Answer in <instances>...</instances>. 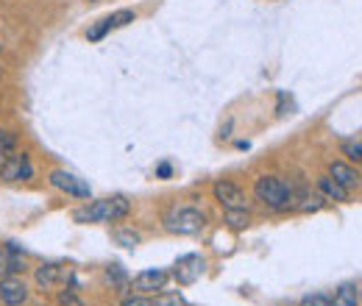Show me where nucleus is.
Segmentation results:
<instances>
[{
  "mask_svg": "<svg viewBox=\"0 0 362 306\" xmlns=\"http://www.w3.org/2000/svg\"><path fill=\"white\" fill-rule=\"evenodd\" d=\"M132 212V204L126 195H109L100 201H92L84 209H78L73 218L78 223H117Z\"/></svg>",
  "mask_w": 362,
  "mask_h": 306,
  "instance_id": "obj_1",
  "label": "nucleus"
},
{
  "mask_svg": "<svg viewBox=\"0 0 362 306\" xmlns=\"http://www.w3.org/2000/svg\"><path fill=\"white\" fill-rule=\"evenodd\" d=\"M254 192H257V201H262L268 209L284 212V209L293 206V187L287 181H281L279 175H262V178H257Z\"/></svg>",
  "mask_w": 362,
  "mask_h": 306,
  "instance_id": "obj_2",
  "label": "nucleus"
},
{
  "mask_svg": "<svg viewBox=\"0 0 362 306\" xmlns=\"http://www.w3.org/2000/svg\"><path fill=\"white\" fill-rule=\"evenodd\" d=\"M206 225V215L195 206H176L165 215V228L170 234H181V237H189V234H198L201 228Z\"/></svg>",
  "mask_w": 362,
  "mask_h": 306,
  "instance_id": "obj_3",
  "label": "nucleus"
},
{
  "mask_svg": "<svg viewBox=\"0 0 362 306\" xmlns=\"http://www.w3.org/2000/svg\"><path fill=\"white\" fill-rule=\"evenodd\" d=\"M34 175L28 153H6L0 159V178L3 181H28Z\"/></svg>",
  "mask_w": 362,
  "mask_h": 306,
  "instance_id": "obj_4",
  "label": "nucleus"
},
{
  "mask_svg": "<svg viewBox=\"0 0 362 306\" xmlns=\"http://www.w3.org/2000/svg\"><path fill=\"white\" fill-rule=\"evenodd\" d=\"M50 184H53L56 189L73 195V198H90L92 195L90 184H87L81 175L70 173V170H53V173H50Z\"/></svg>",
  "mask_w": 362,
  "mask_h": 306,
  "instance_id": "obj_5",
  "label": "nucleus"
},
{
  "mask_svg": "<svg viewBox=\"0 0 362 306\" xmlns=\"http://www.w3.org/2000/svg\"><path fill=\"white\" fill-rule=\"evenodd\" d=\"M204 270H206V259L204 257H198V254H187V257H181L179 262H176V270H173V276H176V281L179 284H195L201 276H204Z\"/></svg>",
  "mask_w": 362,
  "mask_h": 306,
  "instance_id": "obj_6",
  "label": "nucleus"
},
{
  "mask_svg": "<svg viewBox=\"0 0 362 306\" xmlns=\"http://www.w3.org/2000/svg\"><path fill=\"white\" fill-rule=\"evenodd\" d=\"M132 20H134V11H132V8H120V11L109 14V17H103L98 25H92L90 31H87V40H90V42H100L109 31L123 28V25H126V23H132Z\"/></svg>",
  "mask_w": 362,
  "mask_h": 306,
  "instance_id": "obj_7",
  "label": "nucleus"
},
{
  "mask_svg": "<svg viewBox=\"0 0 362 306\" xmlns=\"http://www.w3.org/2000/svg\"><path fill=\"white\" fill-rule=\"evenodd\" d=\"M25 298H28V287H25L23 278H17V276L0 278V301H3V304L20 306V304H25Z\"/></svg>",
  "mask_w": 362,
  "mask_h": 306,
  "instance_id": "obj_8",
  "label": "nucleus"
},
{
  "mask_svg": "<svg viewBox=\"0 0 362 306\" xmlns=\"http://www.w3.org/2000/svg\"><path fill=\"white\" fill-rule=\"evenodd\" d=\"M212 192H215V201L226 209H243L245 206V192L234 181H218Z\"/></svg>",
  "mask_w": 362,
  "mask_h": 306,
  "instance_id": "obj_9",
  "label": "nucleus"
},
{
  "mask_svg": "<svg viewBox=\"0 0 362 306\" xmlns=\"http://www.w3.org/2000/svg\"><path fill=\"white\" fill-rule=\"evenodd\" d=\"M165 281H168V270H162V267H151V270H142V273L136 276L134 287L139 290V293H156V290L165 287Z\"/></svg>",
  "mask_w": 362,
  "mask_h": 306,
  "instance_id": "obj_10",
  "label": "nucleus"
},
{
  "mask_svg": "<svg viewBox=\"0 0 362 306\" xmlns=\"http://www.w3.org/2000/svg\"><path fill=\"white\" fill-rule=\"evenodd\" d=\"M329 175H332L337 184H343L346 189H354V187L362 184V175L357 173L354 167H349L346 162H332V165H329Z\"/></svg>",
  "mask_w": 362,
  "mask_h": 306,
  "instance_id": "obj_11",
  "label": "nucleus"
},
{
  "mask_svg": "<svg viewBox=\"0 0 362 306\" xmlns=\"http://www.w3.org/2000/svg\"><path fill=\"white\" fill-rule=\"evenodd\" d=\"M317 189H320L326 198H332V201H349V189H346L343 184H337L332 175L317 178Z\"/></svg>",
  "mask_w": 362,
  "mask_h": 306,
  "instance_id": "obj_12",
  "label": "nucleus"
},
{
  "mask_svg": "<svg viewBox=\"0 0 362 306\" xmlns=\"http://www.w3.org/2000/svg\"><path fill=\"white\" fill-rule=\"evenodd\" d=\"M332 306H360V293L354 284H343L337 287V293L332 295Z\"/></svg>",
  "mask_w": 362,
  "mask_h": 306,
  "instance_id": "obj_13",
  "label": "nucleus"
},
{
  "mask_svg": "<svg viewBox=\"0 0 362 306\" xmlns=\"http://www.w3.org/2000/svg\"><path fill=\"white\" fill-rule=\"evenodd\" d=\"M226 223H228V228L243 231V228L251 225V212H248L245 206H243V209H226Z\"/></svg>",
  "mask_w": 362,
  "mask_h": 306,
  "instance_id": "obj_14",
  "label": "nucleus"
},
{
  "mask_svg": "<svg viewBox=\"0 0 362 306\" xmlns=\"http://www.w3.org/2000/svg\"><path fill=\"white\" fill-rule=\"evenodd\" d=\"M59 276H62L59 264H42V267L37 270V281H40V287H53V284L59 281Z\"/></svg>",
  "mask_w": 362,
  "mask_h": 306,
  "instance_id": "obj_15",
  "label": "nucleus"
},
{
  "mask_svg": "<svg viewBox=\"0 0 362 306\" xmlns=\"http://www.w3.org/2000/svg\"><path fill=\"white\" fill-rule=\"evenodd\" d=\"M340 151H343V156H349L351 162H362V139H346V142L340 145Z\"/></svg>",
  "mask_w": 362,
  "mask_h": 306,
  "instance_id": "obj_16",
  "label": "nucleus"
},
{
  "mask_svg": "<svg viewBox=\"0 0 362 306\" xmlns=\"http://www.w3.org/2000/svg\"><path fill=\"white\" fill-rule=\"evenodd\" d=\"M115 240L123 248H136L139 245V234H134V231H115Z\"/></svg>",
  "mask_w": 362,
  "mask_h": 306,
  "instance_id": "obj_17",
  "label": "nucleus"
},
{
  "mask_svg": "<svg viewBox=\"0 0 362 306\" xmlns=\"http://www.w3.org/2000/svg\"><path fill=\"white\" fill-rule=\"evenodd\" d=\"M14 145H17V136L11 131H0V159L6 156V153H11L14 151Z\"/></svg>",
  "mask_w": 362,
  "mask_h": 306,
  "instance_id": "obj_18",
  "label": "nucleus"
},
{
  "mask_svg": "<svg viewBox=\"0 0 362 306\" xmlns=\"http://www.w3.org/2000/svg\"><path fill=\"white\" fill-rule=\"evenodd\" d=\"M298 306H332V295H323V293H315V295H307Z\"/></svg>",
  "mask_w": 362,
  "mask_h": 306,
  "instance_id": "obj_19",
  "label": "nucleus"
},
{
  "mask_svg": "<svg viewBox=\"0 0 362 306\" xmlns=\"http://www.w3.org/2000/svg\"><path fill=\"white\" fill-rule=\"evenodd\" d=\"M153 304L156 306H187V301L181 298L179 293H170V295H159Z\"/></svg>",
  "mask_w": 362,
  "mask_h": 306,
  "instance_id": "obj_20",
  "label": "nucleus"
},
{
  "mask_svg": "<svg viewBox=\"0 0 362 306\" xmlns=\"http://www.w3.org/2000/svg\"><path fill=\"white\" fill-rule=\"evenodd\" d=\"M123 306H156L151 298H142V295H132V298H123Z\"/></svg>",
  "mask_w": 362,
  "mask_h": 306,
  "instance_id": "obj_21",
  "label": "nucleus"
},
{
  "mask_svg": "<svg viewBox=\"0 0 362 306\" xmlns=\"http://www.w3.org/2000/svg\"><path fill=\"white\" fill-rule=\"evenodd\" d=\"M156 173L162 175V178H168V175H170V165H159V167H156Z\"/></svg>",
  "mask_w": 362,
  "mask_h": 306,
  "instance_id": "obj_22",
  "label": "nucleus"
},
{
  "mask_svg": "<svg viewBox=\"0 0 362 306\" xmlns=\"http://www.w3.org/2000/svg\"><path fill=\"white\" fill-rule=\"evenodd\" d=\"M360 301H362V293H360Z\"/></svg>",
  "mask_w": 362,
  "mask_h": 306,
  "instance_id": "obj_23",
  "label": "nucleus"
}]
</instances>
